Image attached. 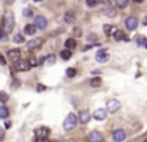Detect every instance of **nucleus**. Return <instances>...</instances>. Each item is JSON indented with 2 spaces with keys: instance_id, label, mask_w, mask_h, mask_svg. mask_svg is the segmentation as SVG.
Masks as SVG:
<instances>
[{
  "instance_id": "1",
  "label": "nucleus",
  "mask_w": 147,
  "mask_h": 142,
  "mask_svg": "<svg viewBox=\"0 0 147 142\" xmlns=\"http://www.w3.org/2000/svg\"><path fill=\"white\" fill-rule=\"evenodd\" d=\"M13 28H14V14H13V11H7L3 16V30L8 33Z\"/></svg>"
},
{
  "instance_id": "2",
  "label": "nucleus",
  "mask_w": 147,
  "mask_h": 142,
  "mask_svg": "<svg viewBox=\"0 0 147 142\" xmlns=\"http://www.w3.org/2000/svg\"><path fill=\"white\" fill-rule=\"evenodd\" d=\"M76 123H78V117L74 115V114H68V117L63 122V128L67 129V131H70V129H73L74 126H76Z\"/></svg>"
},
{
  "instance_id": "3",
  "label": "nucleus",
  "mask_w": 147,
  "mask_h": 142,
  "mask_svg": "<svg viewBox=\"0 0 147 142\" xmlns=\"http://www.w3.org/2000/svg\"><path fill=\"white\" fill-rule=\"evenodd\" d=\"M48 136H49V129L46 128V126L35 129V142H41L40 139H46Z\"/></svg>"
},
{
  "instance_id": "4",
  "label": "nucleus",
  "mask_w": 147,
  "mask_h": 142,
  "mask_svg": "<svg viewBox=\"0 0 147 142\" xmlns=\"http://www.w3.org/2000/svg\"><path fill=\"white\" fill-rule=\"evenodd\" d=\"M30 68H32V66H30V63L27 62V60H16L14 69H18V71H29Z\"/></svg>"
},
{
  "instance_id": "5",
  "label": "nucleus",
  "mask_w": 147,
  "mask_h": 142,
  "mask_svg": "<svg viewBox=\"0 0 147 142\" xmlns=\"http://www.w3.org/2000/svg\"><path fill=\"white\" fill-rule=\"evenodd\" d=\"M43 44V38H33L27 43V49L29 50H33V49H38L40 46Z\"/></svg>"
},
{
  "instance_id": "6",
  "label": "nucleus",
  "mask_w": 147,
  "mask_h": 142,
  "mask_svg": "<svg viewBox=\"0 0 147 142\" xmlns=\"http://www.w3.org/2000/svg\"><path fill=\"white\" fill-rule=\"evenodd\" d=\"M138 24H139V21H138L136 17H127V21H125V25H127L128 30H136L138 28Z\"/></svg>"
},
{
  "instance_id": "7",
  "label": "nucleus",
  "mask_w": 147,
  "mask_h": 142,
  "mask_svg": "<svg viewBox=\"0 0 147 142\" xmlns=\"http://www.w3.org/2000/svg\"><path fill=\"white\" fill-rule=\"evenodd\" d=\"M125 131L123 129H115L114 133H112V139H114L115 142H122V141H125Z\"/></svg>"
},
{
  "instance_id": "8",
  "label": "nucleus",
  "mask_w": 147,
  "mask_h": 142,
  "mask_svg": "<svg viewBox=\"0 0 147 142\" xmlns=\"http://www.w3.org/2000/svg\"><path fill=\"white\" fill-rule=\"evenodd\" d=\"M35 25L36 28H45L46 25H48V21H46V17H43V16H36L35 17Z\"/></svg>"
},
{
  "instance_id": "9",
  "label": "nucleus",
  "mask_w": 147,
  "mask_h": 142,
  "mask_svg": "<svg viewBox=\"0 0 147 142\" xmlns=\"http://www.w3.org/2000/svg\"><path fill=\"white\" fill-rule=\"evenodd\" d=\"M89 142H103V136L98 131H92L89 134Z\"/></svg>"
},
{
  "instance_id": "10",
  "label": "nucleus",
  "mask_w": 147,
  "mask_h": 142,
  "mask_svg": "<svg viewBox=\"0 0 147 142\" xmlns=\"http://www.w3.org/2000/svg\"><path fill=\"white\" fill-rule=\"evenodd\" d=\"M8 57H10V60L16 62V60L21 59V50L19 49H10L8 50Z\"/></svg>"
},
{
  "instance_id": "11",
  "label": "nucleus",
  "mask_w": 147,
  "mask_h": 142,
  "mask_svg": "<svg viewBox=\"0 0 147 142\" xmlns=\"http://www.w3.org/2000/svg\"><path fill=\"white\" fill-rule=\"evenodd\" d=\"M63 19H65L67 24H73V22L76 21V13H74V11H67V13H65V16H63Z\"/></svg>"
},
{
  "instance_id": "12",
  "label": "nucleus",
  "mask_w": 147,
  "mask_h": 142,
  "mask_svg": "<svg viewBox=\"0 0 147 142\" xmlns=\"http://www.w3.org/2000/svg\"><path fill=\"white\" fill-rule=\"evenodd\" d=\"M114 40L115 41H128V36L122 30H114Z\"/></svg>"
},
{
  "instance_id": "13",
  "label": "nucleus",
  "mask_w": 147,
  "mask_h": 142,
  "mask_svg": "<svg viewBox=\"0 0 147 142\" xmlns=\"http://www.w3.org/2000/svg\"><path fill=\"white\" fill-rule=\"evenodd\" d=\"M109 59L108 52H106V49H100L98 52H96V60L98 62H106V60Z\"/></svg>"
},
{
  "instance_id": "14",
  "label": "nucleus",
  "mask_w": 147,
  "mask_h": 142,
  "mask_svg": "<svg viewBox=\"0 0 147 142\" xmlns=\"http://www.w3.org/2000/svg\"><path fill=\"white\" fill-rule=\"evenodd\" d=\"M120 107V103H119L117 100H111L108 101V110H111V112H115V110Z\"/></svg>"
},
{
  "instance_id": "15",
  "label": "nucleus",
  "mask_w": 147,
  "mask_h": 142,
  "mask_svg": "<svg viewBox=\"0 0 147 142\" xmlns=\"http://www.w3.org/2000/svg\"><path fill=\"white\" fill-rule=\"evenodd\" d=\"M90 117H92V115H90V112H87V110H82V112L79 114V122L86 125V123H89Z\"/></svg>"
},
{
  "instance_id": "16",
  "label": "nucleus",
  "mask_w": 147,
  "mask_h": 142,
  "mask_svg": "<svg viewBox=\"0 0 147 142\" xmlns=\"http://www.w3.org/2000/svg\"><path fill=\"white\" fill-rule=\"evenodd\" d=\"M106 115H108V114H106L105 109H96L95 112H93V117H95L96 120H105Z\"/></svg>"
},
{
  "instance_id": "17",
  "label": "nucleus",
  "mask_w": 147,
  "mask_h": 142,
  "mask_svg": "<svg viewBox=\"0 0 147 142\" xmlns=\"http://www.w3.org/2000/svg\"><path fill=\"white\" fill-rule=\"evenodd\" d=\"M65 47H67V49H74V47H76V40H73V38H68L67 41H65Z\"/></svg>"
},
{
  "instance_id": "18",
  "label": "nucleus",
  "mask_w": 147,
  "mask_h": 142,
  "mask_svg": "<svg viewBox=\"0 0 147 142\" xmlns=\"http://www.w3.org/2000/svg\"><path fill=\"white\" fill-rule=\"evenodd\" d=\"M24 32H26L27 35H33L36 32V27L33 24H29V25H26V28H24Z\"/></svg>"
},
{
  "instance_id": "19",
  "label": "nucleus",
  "mask_w": 147,
  "mask_h": 142,
  "mask_svg": "<svg viewBox=\"0 0 147 142\" xmlns=\"http://www.w3.org/2000/svg\"><path fill=\"white\" fill-rule=\"evenodd\" d=\"M8 115H10V110H8L5 106H0V118H3V120H5Z\"/></svg>"
},
{
  "instance_id": "20",
  "label": "nucleus",
  "mask_w": 147,
  "mask_h": 142,
  "mask_svg": "<svg viewBox=\"0 0 147 142\" xmlns=\"http://www.w3.org/2000/svg\"><path fill=\"white\" fill-rule=\"evenodd\" d=\"M62 59L63 60H68V59H71V50L70 49H65V50H62Z\"/></svg>"
},
{
  "instance_id": "21",
  "label": "nucleus",
  "mask_w": 147,
  "mask_h": 142,
  "mask_svg": "<svg viewBox=\"0 0 147 142\" xmlns=\"http://www.w3.org/2000/svg\"><path fill=\"white\" fill-rule=\"evenodd\" d=\"M115 5L119 8H127L128 6V0H115Z\"/></svg>"
},
{
  "instance_id": "22",
  "label": "nucleus",
  "mask_w": 147,
  "mask_h": 142,
  "mask_svg": "<svg viewBox=\"0 0 147 142\" xmlns=\"http://www.w3.org/2000/svg\"><path fill=\"white\" fill-rule=\"evenodd\" d=\"M90 85H92V87H100V85H101V79H100V77H93L92 81H90Z\"/></svg>"
},
{
  "instance_id": "23",
  "label": "nucleus",
  "mask_w": 147,
  "mask_h": 142,
  "mask_svg": "<svg viewBox=\"0 0 147 142\" xmlns=\"http://www.w3.org/2000/svg\"><path fill=\"white\" fill-rule=\"evenodd\" d=\"M45 62L48 63V65H54V63H55V55H52V54H51V55H48L45 59Z\"/></svg>"
},
{
  "instance_id": "24",
  "label": "nucleus",
  "mask_w": 147,
  "mask_h": 142,
  "mask_svg": "<svg viewBox=\"0 0 147 142\" xmlns=\"http://www.w3.org/2000/svg\"><path fill=\"white\" fill-rule=\"evenodd\" d=\"M105 14L109 16V17H114V16H115V9L114 8H108V9H105Z\"/></svg>"
},
{
  "instance_id": "25",
  "label": "nucleus",
  "mask_w": 147,
  "mask_h": 142,
  "mask_svg": "<svg viewBox=\"0 0 147 142\" xmlns=\"http://www.w3.org/2000/svg\"><path fill=\"white\" fill-rule=\"evenodd\" d=\"M13 41H14V43H18V44H19V43H24V36H22V35L18 33V35H14Z\"/></svg>"
},
{
  "instance_id": "26",
  "label": "nucleus",
  "mask_w": 147,
  "mask_h": 142,
  "mask_svg": "<svg viewBox=\"0 0 147 142\" xmlns=\"http://www.w3.org/2000/svg\"><path fill=\"white\" fill-rule=\"evenodd\" d=\"M67 76H68V77H74V76H76V69H74V68H68L67 69Z\"/></svg>"
},
{
  "instance_id": "27",
  "label": "nucleus",
  "mask_w": 147,
  "mask_h": 142,
  "mask_svg": "<svg viewBox=\"0 0 147 142\" xmlns=\"http://www.w3.org/2000/svg\"><path fill=\"white\" fill-rule=\"evenodd\" d=\"M146 38H144V36H141V35H139V36H136V43H138V46H142V44L144 43H146Z\"/></svg>"
},
{
  "instance_id": "28",
  "label": "nucleus",
  "mask_w": 147,
  "mask_h": 142,
  "mask_svg": "<svg viewBox=\"0 0 147 142\" xmlns=\"http://www.w3.org/2000/svg\"><path fill=\"white\" fill-rule=\"evenodd\" d=\"M105 33H106V35L114 33V28H112V25H105Z\"/></svg>"
},
{
  "instance_id": "29",
  "label": "nucleus",
  "mask_w": 147,
  "mask_h": 142,
  "mask_svg": "<svg viewBox=\"0 0 147 142\" xmlns=\"http://www.w3.org/2000/svg\"><path fill=\"white\" fill-rule=\"evenodd\" d=\"M0 101H2V103L8 101V93H5V92H0Z\"/></svg>"
},
{
  "instance_id": "30",
  "label": "nucleus",
  "mask_w": 147,
  "mask_h": 142,
  "mask_svg": "<svg viewBox=\"0 0 147 142\" xmlns=\"http://www.w3.org/2000/svg\"><path fill=\"white\" fill-rule=\"evenodd\" d=\"M27 62L30 63V66H35V65H38V63H36V62H38V60H36L35 57H30V59L27 60Z\"/></svg>"
},
{
  "instance_id": "31",
  "label": "nucleus",
  "mask_w": 147,
  "mask_h": 142,
  "mask_svg": "<svg viewBox=\"0 0 147 142\" xmlns=\"http://www.w3.org/2000/svg\"><path fill=\"white\" fill-rule=\"evenodd\" d=\"M100 0H86V3H87V6H95L96 3H98Z\"/></svg>"
},
{
  "instance_id": "32",
  "label": "nucleus",
  "mask_w": 147,
  "mask_h": 142,
  "mask_svg": "<svg viewBox=\"0 0 147 142\" xmlns=\"http://www.w3.org/2000/svg\"><path fill=\"white\" fill-rule=\"evenodd\" d=\"M0 40H7V32L3 28H0Z\"/></svg>"
},
{
  "instance_id": "33",
  "label": "nucleus",
  "mask_w": 147,
  "mask_h": 142,
  "mask_svg": "<svg viewBox=\"0 0 147 142\" xmlns=\"http://www.w3.org/2000/svg\"><path fill=\"white\" fill-rule=\"evenodd\" d=\"M33 13H32V9H29V8H26L24 9V16H32Z\"/></svg>"
},
{
  "instance_id": "34",
  "label": "nucleus",
  "mask_w": 147,
  "mask_h": 142,
  "mask_svg": "<svg viewBox=\"0 0 147 142\" xmlns=\"http://www.w3.org/2000/svg\"><path fill=\"white\" fill-rule=\"evenodd\" d=\"M36 90H38V92H45V90H46V87H45L43 84H38V87H36Z\"/></svg>"
},
{
  "instance_id": "35",
  "label": "nucleus",
  "mask_w": 147,
  "mask_h": 142,
  "mask_svg": "<svg viewBox=\"0 0 147 142\" xmlns=\"http://www.w3.org/2000/svg\"><path fill=\"white\" fill-rule=\"evenodd\" d=\"M3 137H5V129L0 128V141H3Z\"/></svg>"
},
{
  "instance_id": "36",
  "label": "nucleus",
  "mask_w": 147,
  "mask_h": 142,
  "mask_svg": "<svg viewBox=\"0 0 147 142\" xmlns=\"http://www.w3.org/2000/svg\"><path fill=\"white\" fill-rule=\"evenodd\" d=\"M103 3H105L106 6H109V5H112V0H101Z\"/></svg>"
},
{
  "instance_id": "37",
  "label": "nucleus",
  "mask_w": 147,
  "mask_h": 142,
  "mask_svg": "<svg viewBox=\"0 0 147 142\" xmlns=\"http://www.w3.org/2000/svg\"><path fill=\"white\" fill-rule=\"evenodd\" d=\"M89 40L93 41V43H96V36H95V35H89Z\"/></svg>"
},
{
  "instance_id": "38",
  "label": "nucleus",
  "mask_w": 147,
  "mask_h": 142,
  "mask_svg": "<svg viewBox=\"0 0 147 142\" xmlns=\"http://www.w3.org/2000/svg\"><path fill=\"white\" fill-rule=\"evenodd\" d=\"M19 85H21L19 81H14V82H13V87H19Z\"/></svg>"
},
{
  "instance_id": "39",
  "label": "nucleus",
  "mask_w": 147,
  "mask_h": 142,
  "mask_svg": "<svg viewBox=\"0 0 147 142\" xmlns=\"http://www.w3.org/2000/svg\"><path fill=\"white\" fill-rule=\"evenodd\" d=\"M0 63H2V65H5V57L3 55H0Z\"/></svg>"
},
{
  "instance_id": "40",
  "label": "nucleus",
  "mask_w": 147,
  "mask_h": 142,
  "mask_svg": "<svg viewBox=\"0 0 147 142\" xmlns=\"http://www.w3.org/2000/svg\"><path fill=\"white\" fill-rule=\"evenodd\" d=\"M11 126V122H5V128H10Z\"/></svg>"
},
{
  "instance_id": "41",
  "label": "nucleus",
  "mask_w": 147,
  "mask_h": 142,
  "mask_svg": "<svg viewBox=\"0 0 147 142\" xmlns=\"http://www.w3.org/2000/svg\"><path fill=\"white\" fill-rule=\"evenodd\" d=\"M133 2H134V3H142L144 0H133Z\"/></svg>"
},
{
  "instance_id": "42",
  "label": "nucleus",
  "mask_w": 147,
  "mask_h": 142,
  "mask_svg": "<svg viewBox=\"0 0 147 142\" xmlns=\"http://www.w3.org/2000/svg\"><path fill=\"white\" fill-rule=\"evenodd\" d=\"M142 22H144V25H147V16L144 17V21H142Z\"/></svg>"
},
{
  "instance_id": "43",
  "label": "nucleus",
  "mask_w": 147,
  "mask_h": 142,
  "mask_svg": "<svg viewBox=\"0 0 147 142\" xmlns=\"http://www.w3.org/2000/svg\"><path fill=\"white\" fill-rule=\"evenodd\" d=\"M5 2H7V3H13L14 0H5Z\"/></svg>"
},
{
  "instance_id": "44",
  "label": "nucleus",
  "mask_w": 147,
  "mask_h": 142,
  "mask_svg": "<svg viewBox=\"0 0 147 142\" xmlns=\"http://www.w3.org/2000/svg\"><path fill=\"white\" fill-rule=\"evenodd\" d=\"M67 142H76V141H74V139H70V141H67Z\"/></svg>"
},
{
  "instance_id": "45",
  "label": "nucleus",
  "mask_w": 147,
  "mask_h": 142,
  "mask_svg": "<svg viewBox=\"0 0 147 142\" xmlns=\"http://www.w3.org/2000/svg\"><path fill=\"white\" fill-rule=\"evenodd\" d=\"M144 46H146V47H147V41H146V43H144Z\"/></svg>"
},
{
  "instance_id": "46",
  "label": "nucleus",
  "mask_w": 147,
  "mask_h": 142,
  "mask_svg": "<svg viewBox=\"0 0 147 142\" xmlns=\"http://www.w3.org/2000/svg\"><path fill=\"white\" fill-rule=\"evenodd\" d=\"M33 2H41V0H33Z\"/></svg>"
},
{
  "instance_id": "47",
  "label": "nucleus",
  "mask_w": 147,
  "mask_h": 142,
  "mask_svg": "<svg viewBox=\"0 0 147 142\" xmlns=\"http://www.w3.org/2000/svg\"><path fill=\"white\" fill-rule=\"evenodd\" d=\"M144 142H147V139H146V141H144Z\"/></svg>"
}]
</instances>
